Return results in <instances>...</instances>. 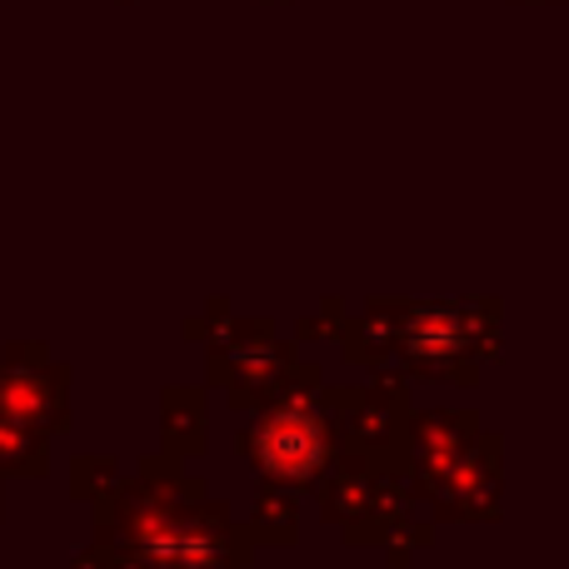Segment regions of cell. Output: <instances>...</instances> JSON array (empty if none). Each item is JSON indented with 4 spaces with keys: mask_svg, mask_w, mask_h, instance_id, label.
<instances>
[{
    "mask_svg": "<svg viewBox=\"0 0 569 569\" xmlns=\"http://www.w3.org/2000/svg\"><path fill=\"white\" fill-rule=\"evenodd\" d=\"M256 465L270 480H310L325 460V425L310 405H284V410L266 415L250 445Z\"/></svg>",
    "mask_w": 569,
    "mask_h": 569,
    "instance_id": "6da1fadb",
    "label": "cell"
}]
</instances>
